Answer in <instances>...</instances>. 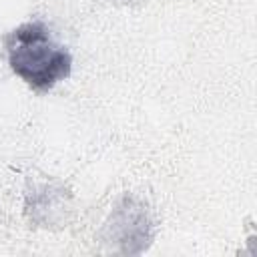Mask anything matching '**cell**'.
Returning a JSON list of instances; mask_svg holds the SVG:
<instances>
[{"label":"cell","mask_w":257,"mask_h":257,"mask_svg":"<svg viewBox=\"0 0 257 257\" xmlns=\"http://www.w3.org/2000/svg\"><path fill=\"white\" fill-rule=\"evenodd\" d=\"M64 211H66V195L62 189L40 185L38 189L28 193L26 213L30 215V221L42 227H50L64 219Z\"/></svg>","instance_id":"3957f363"},{"label":"cell","mask_w":257,"mask_h":257,"mask_svg":"<svg viewBox=\"0 0 257 257\" xmlns=\"http://www.w3.org/2000/svg\"><path fill=\"white\" fill-rule=\"evenodd\" d=\"M102 241L116 253H143L151 241V217L147 207L133 197H124L104 223Z\"/></svg>","instance_id":"7a4b0ae2"},{"label":"cell","mask_w":257,"mask_h":257,"mask_svg":"<svg viewBox=\"0 0 257 257\" xmlns=\"http://www.w3.org/2000/svg\"><path fill=\"white\" fill-rule=\"evenodd\" d=\"M10 68L34 90H48L72 68L70 52L56 44L42 22H28L6 38Z\"/></svg>","instance_id":"6da1fadb"}]
</instances>
